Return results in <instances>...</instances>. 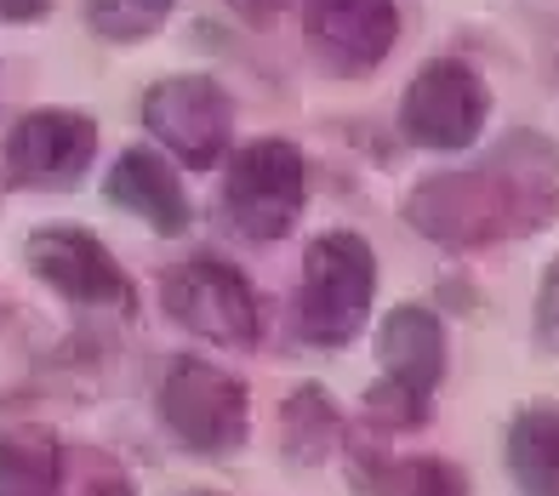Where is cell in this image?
Wrapping results in <instances>:
<instances>
[{
  "label": "cell",
  "mask_w": 559,
  "mask_h": 496,
  "mask_svg": "<svg viewBox=\"0 0 559 496\" xmlns=\"http://www.w3.org/2000/svg\"><path fill=\"white\" fill-rule=\"evenodd\" d=\"M343 445V411L332 406V394L320 383H302L280 406V451L292 468H320Z\"/></svg>",
  "instance_id": "14"
},
{
  "label": "cell",
  "mask_w": 559,
  "mask_h": 496,
  "mask_svg": "<svg viewBox=\"0 0 559 496\" xmlns=\"http://www.w3.org/2000/svg\"><path fill=\"white\" fill-rule=\"evenodd\" d=\"M348 474L360 496H468L463 468L445 457H389V451H354Z\"/></svg>",
  "instance_id": "13"
},
{
  "label": "cell",
  "mask_w": 559,
  "mask_h": 496,
  "mask_svg": "<svg viewBox=\"0 0 559 496\" xmlns=\"http://www.w3.org/2000/svg\"><path fill=\"white\" fill-rule=\"evenodd\" d=\"M143 126L171 160L212 171L235 137V104L212 74H166L143 92Z\"/></svg>",
  "instance_id": "6"
},
{
  "label": "cell",
  "mask_w": 559,
  "mask_h": 496,
  "mask_svg": "<svg viewBox=\"0 0 559 496\" xmlns=\"http://www.w3.org/2000/svg\"><path fill=\"white\" fill-rule=\"evenodd\" d=\"M486 120H491V92L479 81V69L463 58H428L400 97V132L417 148H435V155L468 148L486 132Z\"/></svg>",
  "instance_id": "7"
},
{
  "label": "cell",
  "mask_w": 559,
  "mask_h": 496,
  "mask_svg": "<svg viewBox=\"0 0 559 496\" xmlns=\"http://www.w3.org/2000/svg\"><path fill=\"white\" fill-rule=\"evenodd\" d=\"M559 217V148L543 132H508L479 166L435 171L405 194V222L451 252L537 234Z\"/></svg>",
  "instance_id": "1"
},
{
  "label": "cell",
  "mask_w": 559,
  "mask_h": 496,
  "mask_svg": "<svg viewBox=\"0 0 559 496\" xmlns=\"http://www.w3.org/2000/svg\"><path fill=\"white\" fill-rule=\"evenodd\" d=\"M235 17H246V23H258V29H269V23L286 12V0H223Z\"/></svg>",
  "instance_id": "21"
},
{
  "label": "cell",
  "mask_w": 559,
  "mask_h": 496,
  "mask_svg": "<svg viewBox=\"0 0 559 496\" xmlns=\"http://www.w3.org/2000/svg\"><path fill=\"white\" fill-rule=\"evenodd\" d=\"M377 297V252L354 229H325L302 252V280H297V331L314 349H343L360 337L366 314Z\"/></svg>",
  "instance_id": "2"
},
{
  "label": "cell",
  "mask_w": 559,
  "mask_h": 496,
  "mask_svg": "<svg viewBox=\"0 0 559 496\" xmlns=\"http://www.w3.org/2000/svg\"><path fill=\"white\" fill-rule=\"evenodd\" d=\"M377 360L383 377L412 388V394H435L445 377V326L428 303H400L383 326H377Z\"/></svg>",
  "instance_id": "12"
},
{
  "label": "cell",
  "mask_w": 559,
  "mask_h": 496,
  "mask_svg": "<svg viewBox=\"0 0 559 496\" xmlns=\"http://www.w3.org/2000/svg\"><path fill=\"white\" fill-rule=\"evenodd\" d=\"M537 342L548 354H559V257L548 263V275L537 286Z\"/></svg>",
  "instance_id": "20"
},
{
  "label": "cell",
  "mask_w": 559,
  "mask_h": 496,
  "mask_svg": "<svg viewBox=\"0 0 559 496\" xmlns=\"http://www.w3.org/2000/svg\"><path fill=\"white\" fill-rule=\"evenodd\" d=\"M302 40L325 74H371L400 40L394 0H302Z\"/></svg>",
  "instance_id": "10"
},
{
  "label": "cell",
  "mask_w": 559,
  "mask_h": 496,
  "mask_svg": "<svg viewBox=\"0 0 559 496\" xmlns=\"http://www.w3.org/2000/svg\"><path fill=\"white\" fill-rule=\"evenodd\" d=\"M109 206L132 211L138 222H148L155 234H183L189 229V194L171 178V166L155 155V148H120L109 178H104Z\"/></svg>",
  "instance_id": "11"
},
{
  "label": "cell",
  "mask_w": 559,
  "mask_h": 496,
  "mask_svg": "<svg viewBox=\"0 0 559 496\" xmlns=\"http://www.w3.org/2000/svg\"><path fill=\"white\" fill-rule=\"evenodd\" d=\"M97 160V120L86 109H29L17 114V126L7 132V166L17 189L40 194H69L81 189V178Z\"/></svg>",
  "instance_id": "9"
},
{
  "label": "cell",
  "mask_w": 559,
  "mask_h": 496,
  "mask_svg": "<svg viewBox=\"0 0 559 496\" xmlns=\"http://www.w3.org/2000/svg\"><path fill=\"white\" fill-rule=\"evenodd\" d=\"M177 496H223V491H177Z\"/></svg>",
  "instance_id": "23"
},
{
  "label": "cell",
  "mask_w": 559,
  "mask_h": 496,
  "mask_svg": "<svg viewBox=\"0 0 559 496\" xmlns=\"http://www.w3.org/2000/svg\"><path fill=\"white\" fill-rule=\"evenodd\" d=\"M58 496H138V480L104 445H63V491Z\"/></svg>",
  "instance_id": "17"
},
{
  "label": "cell",
  "mask_w": 559,
  "mask_h": 496,
  "mask_svg": "<svg viewBox=\"0 0 559 496\" xmlns=\"http://www.w3.org/2000/svg\"><path fill=\"white\" fill-rule=\"evenodd\" d=\"M23 263H29L35 280H46L74 309H126L132 314V275L115 263V252L92 229L46 222L23 245Z\"/></svg>",
  "instance_id": "8"
},
{
  "label": "cell",
  "mask_w": 559,
  "mask_h": 496,
  "mask_svg": "<svg viewBox=\"0 0 559 496\" xmlns=\"http://www.w3.org/2000/svg\"><path fill=\"white\" fill-rule=\"evenodd\" d=\"M160 309L189 337H206L217 349H251L263 337L258 291L223 257H183L160 275Z\"/></svg>",
  "instance_id": "5"
},
{
  "label": "cell",
  "mask_w": 559,
  "mask_h": 496,
  "mask_svg": "<svg viewBox=\"0 0 559 496\" xmlns=\"http://www.w3.org/2000/svg\"><path fill=\"white\" fill-rule=\"evenodd\" d=\"M63 491V445L52 434H0V496H58Z\"/></svg>",
  "instance_id": "16"
},
{
  "label": "cell",
  "mask_w": 559,
  "mask_h": 496,
  "mask_svg": "<svg viewBox=\"0 0 559 496\" xmlns=\"http://www.w3.org/2000/svg\"><path fill=\"white\" fill-rule=\"evenodd\" d=\"M366 416L377 428H423L428 423V394H412V388H400V383H371L366 388Z\"/></svg>",
  "instance_id": "19"
},
{
  "label": "cell",
  "mask_w": 559,
  "mask_h": 496,
  "mask_svg": "<svg viewBox=\"0 0 559 496\" xmlns=\"http://www.w3.org/2000/svg\"><path fill=\"white\" fill-rule=\"evenodd\" d=\"M309 201V160L286 137H251L223 171V222L240 240H286Z\"/></svg>",
  "instance_id": "4"
},
{
  "label": "cell",
  "mask_w": 559,
  "mask_h": 496,
  "mask_svg": "<svg viewBox=\"0 0 559 496\" xmlns=\"http://www.w3.org/2000/svg\"><path fill=\"white\" fill-rule=\"evenodd\" d=\"M52 12V0H0V23H35Z\"/></svg>",
  "instance_id": "22"
},
{
  "label": "cell",
  "mask_w": 559,
  "mask_h": 496,
  "mask_svg": "<svg viewBox=\"0 0 559 496\" xmlns=\"http://www.w3.org/2000/svg\"><path fill=\"white\" fill-rule=\"evenodd\" d=\"M155 411H160L166 434L183 445L189 457H235L251 434L246 383L235 371H223L212 360H194V354H177L160 371Z\"/></svg>",
  "instance_id": "3"
},
{
  "label": "cell",
  "mask_w": 559,
  "mask_h": 496,
  "mask_svg": "<svg viewBox=\"0 0 559 496\" xmlns=\"http://www.w3.org/2000/svg\"><path fill=\"white\" fill-rule=\"evenodd\" d=\"M177 0H86V29L97 40L138 46L148 35H160V23L171 17Z\"/></svg>",
  "instance_id": "18"
},
{
  "label": "cell",
  "mask_w": 559,
  "mask_h": 496,
  "mask_svg": "<svg viewBox=\"0 0 559 496\" xmlns=\"http://www.w3.org/2000/svg\"><path fill=\"white\" fill-rule=\"evenodd\" d=\"M508 474L525 496H559V406H525L508 423Z\"/></svg>",
  "instance_id": "15"
}]
</instances>
